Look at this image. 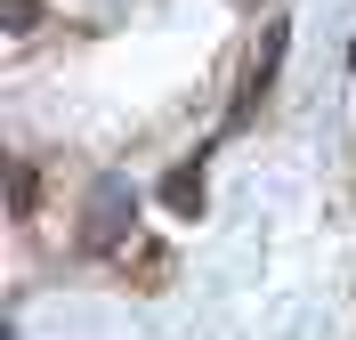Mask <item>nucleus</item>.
Listing matches in <instances>:
<instances>
[{"label":"nucleus","mask_w":356,"mask_h":340,"mask_svg":"<svg viewBox=\"0 0 356 340\" xmlns=\"http://www.w3.org/2000/svg\"><path fill=\"white\" fill-rule=\"evenodd\" d=\"M130 235H138V195L122 179H97V195H89V227H81V251L89 259H122L130 268Z\"/></svg>","instance_id":"obj_1"}]
</instances>
